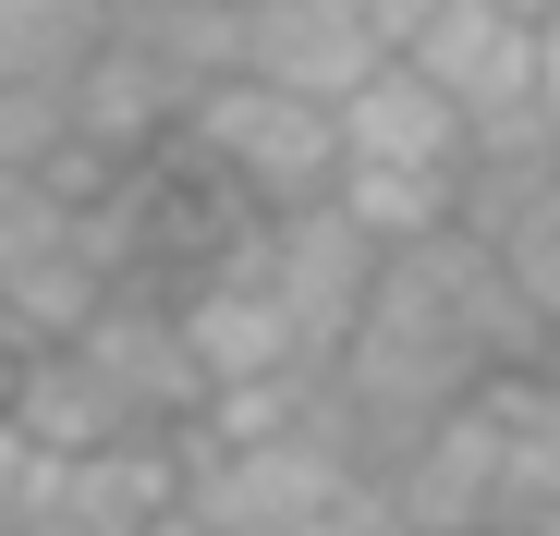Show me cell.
<instances>
[{
    "label": "cell",
    "mask_w": 560,
    "mask_h": 536,
    "mask_svg": "<svg viewBox=\"0 0 560 536\" xmlns=\"http://www.w3.org/2000/svg\"><path fill=\"white\" fill-rule=\"evenodd\" d=\"M500 13H524V25H560V0H500Z\"/></svg>",
    "instance_id": "cell-11"
},
{
    "label": "cell",
    "mask_w": 560,
    "mask_h": 536,
    "mask_svg": "<svg viewBox=\"0 0 560 536\" xmlns=\"http://www.w3.org/2000/svg\"><path fill=\"white\" fill-rule=\"evenodd\" d=\"M98 37L110 0H0V98H61Z\"/></svg>",
    "instance_id": "cell-8"
},
{
    "label": "cell",
    "mask_w": 560,
    "mask_h": 536,
    "mask_svg": "<svg viewBox=\"0 0 560 536\" xmlns=\"http://www.w3.org/2000/svg\"><path fill=\"white\" fill-rule=\"evenodd\" d=\"M463 147H476V123H463L427 73H365L341 98V171H427V184H463Z\"/></svg>",
    "instance_id": "cell-6"
},
{
    "label": "cell",
    "mask_w": 560,
    "mask_h": 536,
    "mask_svg": "<svg viewBox=\"0 0 560 536\" xmlns=\"http://www.w3.org/2000/svg\"><path fill=\"white\" fill-rule=\"evenodd\" d=\"M536 37L548 25L500 13V0H427V25L402 37V73H427L463 123H512L536 110Z\"/></svg>",
    "instance_id": "cell-4"
},
{
    "label": "cell",
    "mask_w": 560,
    "mask_h": 536,
    "mask_svg": "<svg viewBox=\"0 0 560 536\" xmlns=\"http://www.w3.org/2000/svg\"><path fill=\"white\" fill-rule=\"evenodd\" d=\"M196 524H208V512H196ZM208 536H232V524H208Z\"/></svg>",
    "instance_id": "cell-13"
},
{
    "label": "cell",
    "mask_w": 560,
    "mask_h": 536,
    "mask_svg": "<svg viewBox=\"0 0 560 536\" xmlns=\"http://www.w3.org/2000/svg\"><path fill=\"white\" fill-rule=\"evenodd\" d=\"M256 281L280 293V317H293V341H305V366L329 378L341 366V341L365 329V305H378V244H365L341 208H293V220H256Z\"/></svg>",
    "instance_id": "cell-2"
},
{
    "label": "cell",
    "mask_w": 560,
    "mask_h": 536,
    "mask_svg": "<svg viewBox=\"0 0 560 536\" xmlns=\"http://www.w3.org/2000/svg\"><path fill=\"white\" fill-rule=\"evenodd\" d=\"M378 488H390V512L415 536H500V427H488V403L439 415Z\"/></svg>",
    "instance_id": "cell-5"
},
{
    "label": "cell",
    "mask_w": 560,
    "mask_h": 536,
    "mask_svg": "<svg viewBox=\"0 0 560 536\" xmlns=\"http://www.w3.org/2000/svg\"><path fill=\"white\" fill-rule=\"evenodd\" d=\"M171 147L196 159L220 196H244L256 220H293V208H329L341 196V110L280 98V85H256V73H220Z\"/></svg>",
    "instance_id": "cell-1"
},
{
    "label": "cell",
    "mask_w": 560,
    "mask_h": 536,
    "mask_svg": "<svg viewBox=\"0 0 560 536\" xmlns=\"http://www.w3.org/2000/svg\"><path fill=\"white\" fill-rule=\"evenodd\" d=\"M536 123H548V147H560V25L536 37Z\"/></svg>",
    "instance_id": "cell-10"
},
{
    "label": "cell",
    "mask_w": 560,
    "mask_h": 536,
    "mask_svg": "<svg viewBox=\"0 0 560 536\" xmlns=\"http://www.w3.org/2000/svg\"><path fill=\"white\" fill-rule=\"evenodd\" d=\"M305 536H415V524L390 512V488H378V476H353V488H341V500H329Z\"/></svg>",
    "instance_id": "cell-9"
},
{
    "label": "cell",
    "mask_w": 560,
    "mask_h": 536,
    "mask_svg": "<svg viewBox=\"0 0 560 536\" xmlns=\"http://www.w3.org/2000/svg\"><path fill=\"white\" fill-rule=\"evenodd\" d=\"M232 73L341 110L365 73H390V37L365 25V0H232Z\"/></svg>",
    "instance_id": "cell-3"
},
{
    "label": "cell",
    "mask_w": 560,
    "mask_h": 536,
    "mask_svg": "<svg viewBox=\"0 0 560 536\" xmlns=\"http://www.w3.org/2000/svg\"><path fill=\"white\" fill-rule=\"evenodd\" d=\"M110 13H171V0H110Z\"/></svg>",
    "instance_id": "cell-12"
},
{
    "label": "cell",
    "mask_w": 560,
    "mask_h": 536,
    "mask_svg": "<svg viewBox=\"0 0 560 536\" xmlns=\"http://www.w3.org/2000/svg\"><path fill=\"white\" fill-rule=\"evenodd\" d=\"M13 427L37 439V452H61V464H85V452H135V403L85 366V353L61 341V353H25V378H13Z\"/></svg>",
    "instance_id": "cell-7"
}]
</instances>
